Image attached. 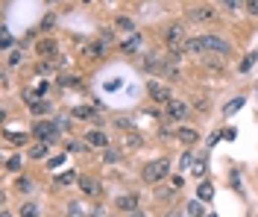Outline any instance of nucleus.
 <instances>
[{"label": "nucleus", "instance_id": "nucleus-1", "mask_svg": "<svg viewBox=\"0 0 258 217\" xmlns=\"http://www.w3.org/2000/svg\"><path fill=\"white\" fill-rule=\"evenodd\" d=\"M167 173H170V162L167 159H155L150 165H144V170H141L144 182H150V185H158L161 179H167Z\"/></svg>", "mask_w": 258, "mask_h": 217}, {"label": "nucleus", "instance_id": "nucleus-2", "mask_svg": "<svg viewBox=\"0 0 258 217\" xmlns=\"http://www.w3.org/2000/svg\"><path fill=\"white\" fill-rule=\"evenodd\" d=\"M33 135L38 138V141H44V144H53L56 135H59V126H56V120H35Z\"/></svg>", "mask_w": 258, "mask_h": 217}, {"label": "nucleus", "instance_id": "nucleus-3", "mask_svg": "<svg viewBox=\"0 0 258 217\" xmlns=\"http://www.w3.org/2000/svg\"><path fill=\"white\" fill-rule=\"evenodd\" d=\"M200 41H203V53H214V56H229L232 53L229 41L217 38V35H200Z\"/></svg>", "mask_w": 258, "mask_h": 217}, {"label": "nucleus", "instance_id": "nucleus-4", "mask_svg": "<svg viewBox=\"0 0 258 217\" xmlns=\"http://www.w3.org/2000/svg\"><path fill=\"white\" fill-rule=\"evenodd\" d=\"M164 112L170 117L173 123H185V117H188V103L185 100H170L164 106Z\"/></svg>", "mask_w": 258, "mask_h": 217}, {"label": "nucleus", "instance_id": "nucleus-5", "mask_svg": "<svg viewBox=\"0 0 258 217\" xmlns=\"http://www.w3.org/2000/svg\"><path fill=\"white\" fill-rule=\"evenodd\" d=\"M147 94H150L155 103H164V106L173 100V97H170V88H167V85H161V83H155V80L147 85Z\"/></svg>", "mask_w": 258, "mask_h": 217}, {"label": "nucleus", "instance_id": "nucleus-6", "mask_svg": "<svg viewBox=\"0 0 258 217\" xmlns=\"http://www.w3.org/2000/svg\"><path fill=\"white\" fill-rule=\"evenodd\" d=\"M164 38H167V44H170V47H176V44H185V27H182V24H170Z\"/></svg>", "mask_w": 258, "mask_h": 217}, {"label": "nucleus", "instance_id": "nucleus-7", "mask_svg": "<svg viewBox=\"0 0 258 217\" xmlns=\"http://www.w3.org/2000/svg\"><path fill=\"white\" fill-rule=\"evenodd\" d=\"M138 202H141V194H123V197L115 200V205H118L121 211H135Z\"/></svg>", "mask_w": 258, "mask_h": 217}, {"label": "nucleus", "instance_id": "nucleus-8", "mask_svg": "<svg viewBox=\"0 0 258 217\" xmlns=\"http://www.w3.org/2000/svg\"><path fill=\"white\" fill-rule=\"evenodd\" d=\"M85 144L88 147H109V138H106V132H100V129H88L85 132Z\"/></svg>", "mask_w": 258, "mask_h": 217}, {"label": "nucleus", "instance_id": "nucleus-9", "mask_svg": "<svg viewBox=\"0 0 258 217\" xmlns=\"http://www.w3.org/2000/svg\"><path fill=\"white\" fill-rule=\"evenodd\" d=\"M35 50H38V56H41V59H53V56H56V50H59V44H56L53 38H41Z\"/></svg>", "mask_w": 258, "mask_h": 217}, {"label": "nucleus", "instance_id": "nucleus-10", "mask_svg": "<svg viewBox=\"0 0 258 217\" xmlns=\"http://www.w3.org/2000/svg\"><path fill=\"white\" fill-rule=\"evenodd\" d=\"M191 18H194V21H200V24H206V21H214L217 12H214L211 6H194V9H191Z\"/></svg>", "mask_w": 258, "mask_h": 217}, {"label": "nucleus", "instance_id": "nucleus-11", "mask_svg": "<svg viewBox=\"0 0 258 217\" xmlns=\"http://www.w3.org/2000/svg\"><path fill=\"white\" fill-rule=\"evenodd\" d=\"M176 138L185 144V147H194L197 141H200V135H197V129H191V126H179V132H176Z\"/></svg>", "mask_w": 258, "mask_h": 217}, {"label": "nucleus", "instance_id": "nucleus-12", "mask_svg": "<svg viewBox=\"0 0 258 217\" xmlns=\"http://www.w3.org/2000/svg\"><path fill=\"white\" fill-rule=\"evenodd\" d=\"M79 188H82V194H88V197L100 194V185H97V179H91V176H79Z\"/></svg>", "mask_w": 258, "mask_h": 217}, {"label": "nucleus", "instance_id": "nucleus-13", "mask_svg": "<svg viewBox=\"0 0 258 217\" xmlns=\"http://www.w3.org/2000/svg\"><path fill=\"white\" fill-rule=\"evenodd\" d=\"M161 77H167L170 83H176L182 74H179V62H173V59H167V65L161 67Z\"/></svg>", "mask_w": 258, "mask_h": 217}, {"label": "nucleus", "instance_id": "nucleus-14", "mask_svg": "<svg viewBox=\"0 0 258 217\" xmlns=\"http://www.w3.org/2000/svg\"><path fill=\"white\" fill-rule=\"evenodd\" d=\"M70 115L79 117V120H97V109H91V106H76Z\"/></svg>", "mask_w": 258, "mask_h": 217}, {"label": "nucleus", "instance_id": "nucleus-15", "mask_svg": "<svg viewBox=\"0 0 258 217\" xmlns=\"http://www.w3.org/2000/svg\"><path fill=\"white\" fill-rule=\"evenodd\" d=\"M138 47H141V35L132 33V35H129V38H126V41L121 44V53H135Z\"/></svg>", "mask_w": 258, "mask_h": 217}, {"label": "nucleus", "instance_id": "nucleus-16", "mask_svg": "<svg viewBox=\"0 0 258 217\" xmlns=\"http://www.w3.org/2000/svg\"><path fill=\"white\" fill-rule=\"evenodd\" d=\"M73 182H79V173L76 170H68V173H59L56 176V185H62V188L65 185H73Z\"/></svg>", "mask_w": 258, "mask_h": 217}, {"label": "nucleus", "instance_id": "nucleus-17", "mask_svg": "<svg viewBox=\"0 0 258 217\" xmlns=\"http://www.w3.org/2000/svg\"><path fill=\"white\" fill-rule=\"evenodd\" d=\"M47 147H50V144H44V141L33 144V147H30V159H47Z\"/></svg>", "mask_w": 258, "mask_h": 217}, {"label": "nucleus", "instance_id": "nucleus-18", "mask_svg": "<svg viewBox=\"0 0 258 217\" xmlns=\"http://www.w3.org/2000/svg\"><path fill=\"white\" fill-rule=\"evenodd\" d=\"M211 197H214V188H211V182H203V185H200V191H197V200L208 202Z\"/></svg>", "mask_w": 258, "mask_h": 217}, {"label": "nucleus", "instance_id": "nucleus-19", "mask_svg": "<svg viewBox=\"0 0 258 217\" xmlns=\"http://www.w3.org/2000/svg\"><path fill=\"white\" fill-rule=\"evenodd\" d=\"M206 167H208V162H206V156H200L197 162H194V167H191V173L197 176V179H203L206 176Z\"/></svg>", "mask_w": 258, "mask_h": 217}, {"label": "nucleus", "instance_id": "nucleus-20", "mask_svg": "<svg viewBox=\"0 0 258 217\" xmlns=\"http://www.w3.org/2000/svg\"><path fill=\"white\" fill-rule=\"evenodd\" d=\"M3 138H6L9 144H18V147H24V144H27V135H24V132H9V129H6Z\"/></svg>", "mask_w": 258, "mask_h": 217}, {"label": "nucleus", "instance_id": "nucleus-21", "mask_svg": "<svg viewBox=\"0 0 258 217\" xmlns=\"http://www.w3.org/2000/svg\"><path fill=\"white\" fill-rule=\"evenodd\" d=\"M30 112H33V115H47V112H50V103L35 100V103H30Z\"/></svg>", "mask_w": 258, "mask_h": 217}, {"label": "nucleus", "instance_id": "nucleus-22", "mask_svg": "<svg viewBox=\"0 0 258 217\" xmlns=\"http://www.w3.org/2000/svg\"><path fill=\"white\" fill-rule=\"evenodd\" d=\"M185 211H188L191 217H206V214H203V202H200V200H191L188 205H185Z\"/></svg>", "mask_w": 258, "mask_h": 217}, {"label": "nucleus", "instance_id": "nucleus-23", "mask_svg": "<svg viewBox=\"0 0 258 217\" xmlns=\"http://www.w3.org/2000/svg\"><path fill=\"white\" fill-rule=\"evenodd\" d=\"M103 162H109V165L121 162V150H118V147H115V150H112V147H106V150H103Z\"/></svg>", "mask_w": 258, "mask_h": 217}, {"label": "nucleus", "instance_id": "nucleus-24", "mask_svg": "<svg viewBox=\"0 0 258 217\" xmlns=\"http://www.w3.org/2000/svg\"><path fill=\"white\" fill-rule=\"evenodd\" d=\"M241 106H243V97H235V100H232V103H226L223 115H226V117H232V115H235V112H238V109H241Z\"/></svg>", "mask_w": 258, "mask_h": 217}, {"label": "nucleus", "instance_id": "nucleus-25", "mask_svg": "<svg viewBox=\"0 0 258 217\" xmlns=\"http://www.w3.org/2000/svg\"><path fill=\"white\" fill-rule=\"evenodd\" d=\"M255 59H258V53H246V56H243V62H241V74H246L249 67L255 65Z\"/></svg>", "mask_w": 258, "mask_h": 217}, {"label": "nucleus", "instance_id": "nucleus-26", "mask_svg": "<svg viewBox=\"0 0 258 217\" xmlns=\"http://www.w3.org/2000/svg\"><path fill=\"white\" fill-rule=\"evenodd\" d=\"M21 217H38V205H35V202L21 205Z\"/></svg>", "mask_w": 258, "mask_h": 217}, {"label": "nucleus", "instance_id": "nucleus-27", "mask_svg": "<svg viewBox=\"0 0 258 217\" xmlns=\"http://www.w3.org/2000/svg\"><path fill=\"white\" fill-rule=\"evenodd\" d=\"M21 165H24L21 156H9V159H6V167H9V170H21Z\"/></svg>", "mask_w": 258, "mask_h": 217}, {"label": "nucleus", "instance_id": "nucleus-28", "mask_svg": "<svg viewBox=\"0 0 258 217\" xmlns=\"http://www.w3.org/2000/svg\"><path fill=\"white\" fill-rule=\"evenodd\" d=\"M118 27H121V30H126V33H135V24H132L129 18H118Z\"/></svg>", "mask_w": 258, "mask_h": 217}, {"label": "nucleus", "instance_id": "nucleus-29", "mask_svg": "<svg viewBox=\"0 0 258 217\" xmlns=\"http://www.w3.org/2000/svg\"><path fill=\"white\" fill-rule=\"evenodd\" d=\"M123 141H126L129 147H144V138H141V135H126Z\"/></svg>", "mask_w": 258, "mask_h": 217}, {"label": "nucleus", "instance_id": "nucleus-30", "mask_svg": "<svg viewBox=\"0 0 258 217\" xmlns=\"http://www.w3.org/2000/svg\"><path fill=\"white\" fill-rule=\"evenodd\" d=\"M88 56H94V59H100L103 56V44H88Z\"/></svg>", "mask_w": 258, "mask_h": 217}, {"label": "nucleus", "instance_id": "nucleus-31", "mask_svg": "<svg viewBox=\"0 0 258 217\" xmlns=\"http://www.w3.org/2000/svg\"><path fill=\"white\" fill-rule=\"evenodd\" d=\"M0 47H3V50H9V47H12V35L6 33V30L0 33Z\"/></svg>", "mask_w": 258, "mask_h": 217}, {"label": "nucleus", "instance_id": "nucleus-32", "mask_svg": "<svg viewBox=\"0 0 258 217\" xmlns=\"http://www.w3.org/2000/svg\"><path fill=\"white\" fill-rule=\"evenodd\" d=\"M59 85H65V88H73V85H79V80H76V77H59Z\"/></svg>", "mask_w": 258, "mask_h": 217}, {"label": "nucleus", "instance_id": "nucleus-33", "mask_svg": "<svg viewBox=\"0 0 258 217\" xmlns=\"http://www.w3.org/2000/svg\"><path fill=\"white\" fill-rule=\"evenodd\" d=\"M115 126H121V129H132L135 123H132L129 117H118V120H115Z\"/></svg>", "mask_w": 258, "mask_h": 217}, {"label": "nucleus", "instance_id": "nucleus-34", "mask_svg": "<svg viewBox=\"0 0 258 217\" xmlns=\"http://www.w3.org/2000/svg\"><path fill=\"white\" fill-rule=\"evenodd\" d=\"M56 126H59V129H68V126H70V117L68 115H59V117H56Z\"/></svg>", "mask_w": 258, "mask_h": 217}, {"label": "nucleus", "instance_id": "nucleus-35", "mask_svg": "<svg viewBox=\"0 0 258 217\" xmlns=\"http://www.w3.org/2000/svg\"><path fill=\"white\" fill-rule=\"evenodd\" d=\"M246 12L252 18H258V0H246Z\"/></svg>", "mask_w": 258, "mask_h": 217}, {"label": "nucleus", "instance_id": "nucleus-36", "mask_svg": "<svg viewBox=\"0 0 258 217\" xmlns=\"http://www.w3.org/2000/svg\"><path fill=\"white\" fill-rule=\"evenodd\" d=\"M68 150L70 153H82V150H88L85 144H79V141H68Z\"/></svg>", "mask_w": 258, "mask_h": 217}, {"label": "nucleus", "instance_id": "nucleus-37", "mask_svg": "<svg viewBox=\"0 0 258 217\" xmlns=\"http://www.w3.org/2000/svg\"><path fill=\"white\" fill-rule=\"evenodd\" d=\"M68 214L70 217H85V214H82V208H79L76 202H70V205H68Z\"/></svg>", "mask_w": 258, "mask_h": 217}, {"label": "nucleus", "instance_id": "nucleus-38", "mask_svg": "<svg viewBox=\"0 0 258 217\" xmlns=\"http://www.w3.org/2000/svg\"><path fill=\"white\" fill-rule=\"evenodd\" d=\"M241 3H243V0H223V6L229 9V12H235V9H238Z\"/></svg>", "mask_w": 258, "mask_h": 217}, {"label": "nucleus", "instance_id": "nucleus-39", "mask_svg": "<svg viewBox=\"0 0 258 217\" xmlns=\"http://www.w3.org/2000/svg\"><path fill=\"white\" fill-rule=\"evenodd\" d=\"M179 167H182V170H188V167H191V153H185V156L179 159Z\"/></svg>", "mask_w": 258, "mask_h": 217}, {"label": "nucleus", "instance_id": "nucleus-40", "mask_svg": "<svg viewBox=\"0 0 258 217\" xmlns=\"http://www.w3.org/2000/svg\"><path fill=\"white\" fill-rule=\"evenodd\" d=\"M62 162H65V156H56V159H50L47 165H50V167H59V165H62Z\"/></svg>", "mask_w": 258, "mask_h": 217}, {"label": "nucleus", "instance_id": "nucleus-41", "mask_svg": "<svg viewBox=\"0 0 258 217\" xmlns=\"http://www.w3.org/2000/svg\"><path fill=\"white\" fill-rule=\"evenodd\" d=\"M129 217H147V214H144L141 208H135V211H129Z\"/></svg>", "mask_w": 258, "mask_h": 217}, {"label": "nucleus", "instance_id": "nucleus-42", "mask_svg": "<svg viewBox=\"0 0 258 217\" xmlns=\"http://www.w3.org/2000/svg\"><path fill=\"white\" fill-rule=\"evenodd\" d=\"M164 217H182V214H179V211H176V208H173V211H167V214H164Z\"/></svg>", "mask_w": 258, "mask_h": 217}, {"label": "nucleus", "instance_id": "nucleus-43", "mask_svg": "<svg viewBox=\"0 0 258 217\" xmlns=\"http://www.w3.org/2000/svg\"><path fill=\"white\" fill-rule=\"evenodd\" d=\"M3 217H12V214H9V211H3Z\"/></svg>", "mask_w": 258, "mask_h": 217}, {"label": "nucleus", "instance_id": "nucleus-44", "mask_svg": "<svg viewBox=\"0 0 258 217\" xmlns=\"http://www.w3.org/2000/svg\"><path fill=\"white\" fill-rule=\"evenodd\" d=\"M206 217H217V214H206Z\"/></svg>", "mask_w": 258, "mask_h": 217}]
</instances>
